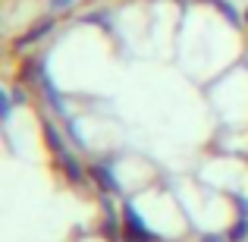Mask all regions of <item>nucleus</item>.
I'll use <instances>...</instances> for the list:
<instances>
[{"label": "nucleus", "mask_w": 248, "mask_h": 242, "mask_svg": "<svg viewBox=\"0 0 248 242\" xmlns=\"http://www.w3.org/2000/svg\"><path fill=\"white\" fill-rule=\"evenodd\" d=\"M207 242H220V239H207Z\"/></svg>", "instance_id": "obj_2"}, {"label": "nucleus", "mask_w": 248, "mask_h": 242, "mask_svg": "<svg viewBox=\"0 0 248 242\" xmlns=\"http://www.w3.org/2000/svg\"><path fill=\"white\" fill-rule=\"evenodd\" d=\"M66 3H69V0H50V6H54V10H63Z\"/></svg>", "instance_id": "obj_1"}]
</instances>
